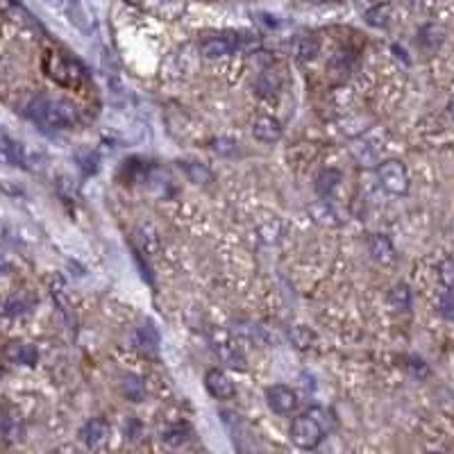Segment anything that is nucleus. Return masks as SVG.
Segmentation results:
<instances>
[{
    "label": "nucleus",
    "instance_id": "a211bd4d",
    "mask_svg": "<svg viewBox=\"0 0 454 454\" xmlns=\"http://www.w3.org/2000/svg\"><path fill=\"white\" fill-rule=\"evenodd\" d=\"M341 182V173L334 168H325L318 173L316 177V193L321 195V198H330L332 191L337 188V184Z\"/></svg>",
    "mask_w": 454,
    "mask_h": 454
},
{
    "label": "nucleus",
    "instance_id": "20e7f679",
    "mask_svg": "<svg viewBox=\"0 0 454 454\" xmlns=\"http://www.w3.org/2000/svg\"><path fill=\"white\" fill-rule=\"evenodd\" d=\"M377 177H380V184L393 195H405L409 191L407 166L398 159H389L377 166Z\"/></svg>",
    "mask_w": 454,
    "mask_h": 454
},
{
    "label": "nucleus",
    "instance_id": "4468645a",
    "mask_svg": "<svg viewBox=\"0 0 454 454\" xmlns=\"http://www.w3.org/2000/svg\"><path fill=\"white\" fill-rule=\"evenodd\" d=\"M389 307L393 311H409L414 305V293L407 284H396L389 291Z\"/></svg>",
    "mask_w": 454,
    "mask_h": 454
},
{
    "label": "nucleus",
    "instance_id": "1a4fd4ad",
    "mask_svg": "<svg viewBox=\"0 0 454 454\" xmlns=\"http://www.w3.org/2000/svg\"><path fill=\"white\" fill-rule=\"evenodd\" d=\"M109 434H111V427L105 418H93V421H89L80 430V439L87 448L96 450V448H102V445L109 441Z\"/></svg>",
    "mask_w": 454,
    "mask_h": 454
},
{
    "label": "nucleus",
    "instance_id": "39448f33",
    "mask_svg": "<svg viewBox=\"0 0 454 454\" xmlns=\"http://www.w3.org/2000/svg\"><path fill=\"white\" fill-rule=\"evenodd\" d=\"M266 402L273 414L277 416H289L291 411H295L298 407V396L293 389L284 387V384H275V387L266 389Z\"/></svg>",
    "mask_w": 454,
    "mask_h": 454
},
{
    "label": "nucleus",
    "instance_id": "393cba45",
    "mask_svg": "<svg viewBox=\"0 0 454 454\" xmlns=\"http://www.w3.org/2000/svg\"><path fill=\"white\" fill-rule=\"evenodd\" d=\"M418 44L427 50H436L443 44V30L436 28V25H425L421 34H418Z\"/></svg>",
    "mask_w": 454,
    "mask_h": 454
},
{
    "label": "nucleus",
    "instance_id": "dca6fc26",
    "mask_svg": "<svg viewBox=\"0 0 454 454\" xmlns=\"http://www.w3.org/2000/svg\"><path fill=\"white\" fill-rule=\"evenodd\" d=\"M380 152H382V145L371 143L368 139H364V136L352 143V155L362 161V164H368V166L375 164L377 157H380Z\"/></svg>",
    "mask_w": 454,
    "mask_h": 454
},
{
    "label": "nucleus",
    "instance_id": "473e14b6",
    "mask_svg": "<svg viewBox=\"0 0 454 454\" xmlns=\"http://www.w3.org/2000/svg\"><path fill=\"white\" fill-rule=\"evenodd\" d=\"M25 302L19 298H12V300H7V305H5V316H19V314H25Z\"/></svg>",
    "mask_w": 454,
    "mask_h": 454
},
{
    "label": "nucleus",
    "instance_id": "f704fd0d",
    "mask_svg": "<svg viewBox=\"0 0 454 454\" xmlns=\"http://www.w3.org/2000/svg\"><path fill=\"white\" fill-rule=\"evenodd\" d=\"M448 114L454 118V98H450V102H448Z\"/></svg>",
    "mask_w": 454,
    "mask_h": 454
},
{
    "label": "nucleus",
    "instance_id": "2f4dec72",
    "mask_svg": "<svg viewBox=\"0 0 454 454\" xmlns=\"http://www.w3.org/2000/svg\"><path fill=\"white\" fill-rule=\"evenodd\" d=\"M141 434H143L141 423L136 421V418H130V421L125 423V439H130V441H139V439H141Z\"/></svg>",
    "mask_w": 454,
    "mask_h": 454
},
{
    "label": "nucleus",
    "instance_id": "f8f14e48",
    "mask_svg": "<svg viewBox=\"0 0 454 454\" xmlns=\"http://www.w3.org/2000/svg\"><path fill=\"white\" fill-rule=\"evenodd\" d=\"M134 346L145 355H155L159 348V332L152 323H143L139 330L134 332Z\"/></svg>",
    "mask_w": 454,
    "mask_h": 454
},
{
    "label": "nucleus",
    "instance_id": "f3484780",
    "mask_svg": "<svg viewBox=\"0 0 454 454\" xmlns=\"http://www.w3.org/2000/svg\"><path fill=\"white\" fill-rule=\"evenodd\" d=\"M0 432H3L5 443H16L23 439V425L16 416H12L10 411H3V421H0Z\"/></svg>",
    "mask_w": 454,
    "mask_h": 454
},
{
    "label": "nucleus",
    "instance_id": "f03ea898",
    "mask_svg": "<svg viewBox=\"0 0 454 454\" xmlns=\"http://www.w3.org/2000/svg\"><path fill=\"white\" fill-rule=\"evenodd\" d=\"M291 443L298 445L300 450H316L325 439V427L318 423L311 411L293 418V423L289 427Z\"/></svg>",
    "mask_w": 454,
    "mask_h": 454
},
{
    "label": "nucleus",
    "instance_id": "6e6552de",
    "mask_svg": "<svg viewBox=\"0 0 454 454\" xmlns=\"http://www.w3.org/2000/svg\"><path fill=\"white\" fill-rule=\"evenodd\" d=\"M204 387H207V391L216 400H232L236 396L234 382L229 380V377L222 371H218V368H211V371H207V375H204Z\"/></svg>",
    "mask_w": 454,
    "mask_h": 454
},
{
    "label": "nucleus",
    "instance_id": "c756f323",
    "mask_svg": "<svg viewBox=\"0 0 454 454\" xmlns=\"http://www.w3.org/2000/svg\"><path fill=\"white\" fill-rule=\"evenodd\" d=\"M439 314L445 321H454V291L448 289L439 300Z\"/></svg>",
    "mask_w": 454,
    "mask_h": 454
},
{
    "label": "nucleus",
    "instance_id": "72a5a7b5",
    "mask_svg": "<svg viewBox=\"0 0 454 454\" xmlns=\"http://www.w3.org/2000/svg\"><path fill=\"white\" fill-rule=\"evenodd\" d=\"M213 150H216L218 155H232L236 150V143L232 139H218V141H213Z\"/></svg>",
    "mask_w": 454,
    "mask_h": 454
},
{
    "label": "nucleus",
    "instance_id": "aec40b11",
    "mask_svg": "<svg viewBox=\"0 0 454 454\" xmlns=\"http://www.w3.org/2000/svg\"><path fill=\"white\" fill-rule=\"evenodd\" d=\"M121 389H123V396L132 402H141L145 398V382L136 375H125L121 382Z\"/></svg>",
    "mask_w": 454,
    "mask_h": 454
},
{
    "label": "nucleus",
    "instance_id": "7c9ffc66",
    "mask_svg": "<svg viewBox=\"0 0 454 454\" xmlns=\"http://www.w3.org/2000/svg\"><path fill=\"white\" fill-rule=\"evenodd\" d=\"M407 368H409V373L414 375V377H418V380H425L427 375H430V366H427L421 357H409L407 359Z\"/></svg>",
    "mask_w": 454,
    "mask_h": 454
},
{
    "label": "nucleus",
    "instance_id": "9b49d317",
    "mask_svg": "<svg viewBox=\"0 0 454 454\" xmlns=\"http://www.w3.org/2000/svg\"><path fill=\"white\" fill-rule=\"evenodd\" d=\"M252 136L261 143H275L282 139V123L273 116H259L252 123Z\"/></svg>",
    "mask_w": 454,
    "mask_h": 454
},
{
    "label": "nucleus",
    "instance_id": "bb28decb",
    "mask_svg": "<svg viewBox=\"0 0 454 454\" xmlns=\"http://www.w3.org/2000/svg\"><path fill=\"white\" fill-rule=\"evenodd\" d=\"M71 21L78 25L80 30H84V32H89L91 30V19H89V14L84 12V7H82V3H78V0H75V3L71 5Z\"/></svg>",
    "mask_w": 454,
    "mask_h": 454
},
{
    "label": "nucleus",
    "instance_id": "ddd939ff",
    "mask_svg": "<svg viewBox=\"0 0 454 454\" xmlns=\"http://www.w3.org/2000/svg\"><path fill=\"white\" fill-rule=\"evenodd\" d=\"M5 355L10 362L21 364V366H37V362H39L37 348L28 346V343H10L5 350Z\"/></svg>",
    "mask_w": 454,
    "mask_h": 454
},
{
    "label": "nucleus",
    "instance_id": "b1692460",
    "mask_svg": "<svg viewBox=\"0 0 454 454\" xmlns=\"http://www.w3.org/2000/svg\"><path fill=\"white\" fill-rule=\"evenodd\" d=\"M289 339L298 350H309L316 341V334L309 327H305V325H295V327L289 330Z\"/></svg>",
    "mask_w": 454,
    "mask_h": 454
},
{
    "label": "nucleus",
    "instance_id": "c85d7f7f",
    "mask_svg": "<svg viewBox=\"0 0 454 454\" xmlns=\"http://www.w3.org/2000/svg\"><path fill=\"white\" fill-rule=\"evenodd\" d=\"M78 161H80V168H82L84 175H91V173H96V170H98V157H96V152L82 150V152H78Z\"/></svg>",
    "mask_w": 454,
    "mask_h": 454
},
{
    "label": "nucleus",
    "instance_id": "5701e85b",
    "mask_svg": "<svg viewBox=\"0 0 454 454\" xmlns=\"http://www.w3.org/2000/svg\"><path fill=\"white\" fill-rule=\"evenodd\" d=\"M0 150H3V157L7 164H12V166H23V148H21V143H16L12 141L10 136L3 134L0 136Z\"/></svg>",
    "mask_w": 454,
    "mask_h": 454
},
{
    "label": "nucleus",
    "instance_id": "cd10ccee",
    "mask_svg": "<svg viewBox=\"0 0 454 454\" xmlns=\"http://www.w3.org/2000/svg\"><path fill=\"white\" fill-rule=\"evenodd\" d=\"M439 279L445 289H454V257H448V259L441 261L439 266Z\"/></svg>",
    "mask_w": 454,
    "mask_h": 454
},
{
    "label": "nucleus",
    "instance_id": "4be33fe9",
    "mask_svg": "<svg viewBox=\"0 0 454 454\" xmlns=\"http://www.w3.org/2000/svg\"><path fill=\"white\" fill-rule=\"evenodd\" d=\"M188 439H191V430H188L186 425H170L161 432V441L170 445V448H179V445H184Z\"/></svg>",
    "mask_w": 454,
    "mask_h": 454
},
{
    "label": "nucleus",
    "instance_id": "2eb2a0df",
    "mask_svg": "<svg viewBox=\"0 0 454 454\" xmlns=\"http://www.w3.org/2000/svg\"><path fill=\"white\" fill-rule=\"evenodd\" d=\"M318 50H321V44H318V39H314V37H295L291 41V53L298 59H302V62L314 59L318 55Z\"/></svg>",
    "mask_w": 454,
    "mask_h": 454
},
{
    "label": "nucleus",
    "instance_id": "412c9836",
    "mask_svg": "<svg viewBox=\"0 0 454 454\" xmlns=\"http://www.w3.org/2000/svg\"><path fill=\"white\" fill-rule=\"evenodd\" d=\"M257 93H259L261 98H273L277 96L279 91V78L273 71H264L259 78H257V84H254Z\"/></svg>",
    "mask_w": 454,
    "mask_h": 454
},
{
    "label": "nucleus",
    "instance_id": "c9c22d12",
    "mask_svg": "<svg viewBox=\"0 0 454 454\" xmlns=\"http://www.w3.org/2000/svg\"><path fill=\"white\" fill-rule=\"evenodd\" d=\"M48 3H50V5H62L64 0H48Z\"/></svg>",
    "mask_w": 454,
    "mask_h": 454
},
{
    "label": "nucleus",
    "instance_id": "a878e982",
    "mask_svg": "<svg viewBox=\"0 0 454 454\" xmlns=\"http://www.w3.org/2000/svg\"><path fill=\"white\" fill-rule=\"evenodd\" d=\"M184 170H186V175L193 184H209L213 179L211 170L207 166H202V164H195V161H184Z\"/></svg>",
    "mask_w": 454,
    "mask_h": 454
},
{
    "label": "nucleus",
    "instance_id": "423d86ee",
    "mask_svg": "<svg viewBox=\"0 0 454 454\" xmlns=\"http://www.w3.org/2000/svg\"><path fill=\"white\" fill-rule=\"evenodd\" d=\"M213 350H216L220 362H225L229 368H234V371H245L248 368L241 350L234 346V341H229L225 332H218L216 337H213Z\"/></svg>",
    "mask_w": 454,
    "mask_h": 454
},
{
    "label": "nucleus",
    "instance_id": "7ed1b4c3",
    "mask_svg": "<svg viewBox=\"0 0 454 454\" xmlns=\"http://www.w3.org/2000/svg\"><path fill=\"white\" fill-rule=\"evenodd\" d=\"M44 68L50 80H55L57 84H64V87H78V82L82 78L80 66L57 53H46Z\"/></svg>",
    "mask_w": 454,
    "mask_h": 454
},
{
    "label": "nucleus",
    "instance_id": "9d476101",
    "mask_svg": "<svg viewBox=\"0 0 454 454\" xmlns=\"http://www.w3.org/2000/svg\"><path fill=\"white\" fill-rule=\"evenodd\" d=\"M368 250H371L373 259L377 264H382V266H391V264L398 261L396 248H393L391 238L384 234H373L371 241H368Z\"/></svg>",
    "mask_w": 454,
    "mask_h": 454
},
{
    "label": "nucleus",
    "instance_id": "0eeeda50",
    "mask_svg": "<svg viewBox=\"0 0 454 454\" xmlns=\"http://www.w3.org/2000/svg\"><path fill=\"white\" fill-rule=\"evenodd\" d=\"M238 48V34H216V37L204 39L200 44V55L207 59H218L232 55Z\"/></svg>",
    "mask_w": 454,
    "mask_h": 454
},
{
    "label": "nucleus",
    "instance_id": "f257e3e1",
    "mask_svg": "<svg viewBox=\"0 0 454 454\" xmlns=\"http://www.w3.org/2000/svg\"><path fill=\"white\" fill-rule=\"evenodd\" d=\"M28 114L34 123H39L46 130H66L78 123V107L64 98L39 96L32 100Z\"/></svg>",
    "mask_w": 454,
    "mask_h": 454
},
{
    "label": "nucleus",
    "instance_id": "6ab92c4d",
    "mask_svg": "<svg viewBox=\"0 0 454 454\" xmlns=\"http://www.w3.org/2000/svg\"><path fill=\"white\" fill-rule=\"evenodd\" d=\"M391 16H393L391 5L389 3H380V5H375V7H371V10L366 12V23L373 25V28L387 30L389 25H391Z\"/></svg>",
    "mask_w": 454,
    "mask_h": 454
}]
</instances>
